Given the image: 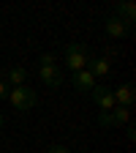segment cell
Returning <instances> with one entry per match:
<instances>
[{
	"instance_id": "14",
	"label": "cell",
	"mask_w": 136,
	"mask_h": 153,
	"mask_svg": "<svg viewBox=\"0 0 136 153\" xmlns=\"http://www.w3.org/2000/svg\"><path fill=\"white\" fill-rule=\"evenodd\" d=\"M49 153H71V150H68V148H63V145H52V148H49Z\"/></svg>"
},
{
	"instance_id": "9",
	"label": "cell",
	"mask_w": 136,
	"mask_h": 153,
	"mask_svg": "<svg viewBox=\"0 0 136 153\" xmlns=\"http://www.w3.org/2000/svg\"><path fill=\"white\" fill-rule=\"evenodd\" d=\"M114 16L123 19L125 25H133V19H136V6H133V3H114Z\"/></svg>"
},
{
	"instance_id": "1",
	"label": "cell",
	"mask_w": 136,
	"mask_h": 153,
	"mask_svg": "<svg viewBox=\"0 0 136 153\" xmlns=\"http://www.w3.org/2000/svg\"><path fill=\"white\" fill-rule=\"evenodd\" d=\"M38 76H41V82L46 88H60L63 85V71L54 63L52 55H41V60H38Z\"/></svg>"
},
{
	"instance_id": "10",
	"label": "cell",
	"mask_w": 136,
	"mask_h": 153,
	"mask_svg": "<svg viewBox=\"0 0 136 153\" xmlns=\"http://www.w3.org/2000/svg\"><path fill=\"white\" fill-rule=\"evenodd\" d=\"M87 71L95 76V79H98V76H106L109 74V60L106 57H90L87 60Z\"/></svg>"
},
{
	"instance_id": "3",
	"label": "cell",
	"mask_w": 136,
	"mask_h": 153,
	"mask_svg": "<svg viewBox=\"0 0 136 153\" xmlns=\"http://www.w3.org/2000/svg\"><path fill=\"white\" fill-rule=\"evenodd\" d=\"M87 60H90V52H87L85 44L74 41V44L65 47V66H68L74 74H76V71H85V68H87Z\"/></svg>"
},
{
	"instance_id": "8",
	"label": "cell",
	"mask_w": 136,
	"mask_h": 153,
	"mask_svg": "<svg viewBox=\"0 0 136 153\" xmlns=\"http://www.w3.org/2000/svg\"><path fill=\"white\" fill-rule=\"evenodd\" d=\"M74 88L76 90H82V93H90L93 88H95V76L85 68V71H76L74 74Z\"/></svg>"
},
{
	"instance_id": "15",
	"label": "cell",
	"mask_w": 136,
	"mask_h": 153,
	"mask_svg": "<svg viewBox=\"0 0 136 153\" xmlns=\"http://www.w3.org/2000/svg\"><path fill=\"white\" fill-rule=\"evenodd\" d=\"M0 126H3V115H0Z\"/></svg>"
},
{
	"instance_id": "11",
	"label": "cell",
	"mask_w": 136,
	"mask_h": 153,
	"mask_svg": "<svg viewBox=\"0 0 136 153\" xmlns=\"http://www.w3.org/2000/svg\"><path fill=\"white\" fill-rule=\"evenodd\" d=\"M25 79H27V68H22V66H14V68L6 71V82H8V88H11V85H14V88L25 85Z\"/></svg>"
},
{
	"instance_id": "12",
	"label": "cell",
	"mask_w": 136,
	"mask_h": 153,
	"mask_svg": "<svg viewBox=\"0 0 136 153\" xmlns=\"http://www.w3.org/2000/svg\"><path fill=\"white\" fill-rule=\"evenodd\" d=\"M8 82H6V74L3 71H0V101H3V99H8Z\"/></svg>"
},
{
	"instance_id": "6",
	"label": "cell",
	"mask_w": 136,
	"mask_h": 153,
	"mask_svg": "<svg viewBox=\"0 0 136 153\" xmlns=\"http://www.w3.org/2000/svg\"><path fill=\"white\" fill-rule=\"evenodd\" d=\"M104 27H106V33L112 36V38H123V36H128L131 33V25H125L123 19H117V16H106V22H104Z\"/></svg>"
},
{
	"instance_id": "4",
	"label": "cell",
	"mask_w": 136,
	"mask_h": 153,
	"mask_svg": "<svg viewBox=\"0 0 136 153\" xmlns=\"http://www.w3.org/2000/svg\"><path fill=\"white\" fill-rule=\"evenodd\" d=\"M98 123H101V128L125 126V123H131V109H125V107H114L112 112H101V115H98Z\"/></svg>"
},
{
	"instance_id": "7",
	"label": "cell",
	"mask_w": 136,
	"mask_h": 153,
	"mask_svg": "<svg viewBox=\"0 0 136 153\" xmlns=\"http://www.w3.org/2000/svg\"><path fill=\"white\" fill-rule=\"evenodd\" d=\"M112 96H114V104H117V107H125V109L133 107V85H120V88H114Z\"/></svg>"
},
{
	"instance_id": "2",
	"label": "cell",
	"mask_w": 136,
	"mask_h": 153,
	"mask_svg": "<svg viewBox=\"0 0 136 153\" xmlns=\"http://www.w3.org/2000/svg\"><path fill=\"white\" fill-rule=\"evenodd\" d=\"M8 101H11V107H14V109L27 112V109H33V107H35L38 96H35V90H33V88L19 85V88H11V90H8Z\"/></svg>"
},
{
	"instance_id": "13",
	"label": "cell",
	"mask_w": 136,
	"mask_h": 153,
	"mask_svg": "<svg viewBox=\"0 0 136 153\" xmlns=\"http://www.w3.org/2000/svg\"><path fill=\"white\" fill-rule=\"evenodd\" d=\"M125 134H128V140H133V137H136V128H133V123H125Z\"/></svg>"
},
{
	"instance_id": "5",
	"label": "cell",
	"mask_w": 136,
	"mask_h": 153,
	"mask_svg": "<svg viewBox=\"0 0 136 153\" xmlns=\"http://www.w3.org/2000/svg\"><path fill=\"white\" fill-rule=\"evenodd\" d=\"M90 93H93V101L98 104V112H112L114 107H117L114 104V96H112V88H98L95 85Z\"/></svg>"
}]
</instances>
